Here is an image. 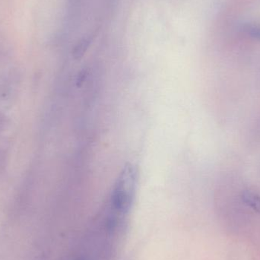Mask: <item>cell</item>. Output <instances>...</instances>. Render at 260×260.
<instances>
[{
  "label": "cell",
  "mask_w": 260,
  "mask_h": 260,
  "mask_svg": "<svg viewBox=\"0 0 260 260\" xmlns=\"http://www.w3.org/2000/svg\"><path fill=\"white\" fill-rule=\"evenodd\" d=\"M242 199L246 204L253 208L260 213V197L251 191H244L242 193Z\"/></svg>",
  "instance_id": "cell-2"
},
{
  "label": "cell",
  "mask_w": 260,
  "mask_h": 260,
  "mask_svg": "<svg viewBox=\"0 0 260 260\" xmlns=\"http://www.w3.org/2000/svg\"><path fill=\"white\" fill-rule=\"evenodd\" d=\"M243 30L252 38H256L260 41V26L256 24H247L243 27Z\"/></svg>",
  "instance_id": "cell-3"
},
{
  "label": "cell",
  "mask_w": 260,
  "mask_h": 260,
  "mask_svg": "<svg viewBox=\"0 0 260 260\" xmlns=\"http://www.w3.org/2000/svg\"><path fill=\"white\" fill-rule=\"evenodd\" d=\"M137 172L133 165L124 167L116 181L111 196L113 209L123 213L129 210L136 190Z\"/></svg>",
  "instance_id": "cell-1"
}]
</instances>
